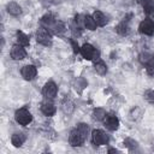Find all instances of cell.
<instances>
[{
	"label": "cell",
	"instance_id": "cell-8",
	"mask_svg": "<svg viewBox=\"0 0 154 154\" xmlns=\"http://www.w3.org/2000/svg\"><path fill=\"white\" fill-rule=\"evenodd\" d=\"M20 75L25 81H32L37 75V69L35 65H24L20 70Z\"/></svg>",
	"mask_w": 154,
	"mask_h": 154
},
{
	"label": "cell",
	"instance_id": "cell-10",
	"mask_svg": "<svg viewBox=\"0 0 154 154\" xmlns=\"http://www.w3.org/2000/svg\"><path fill=\"white\" fill-rule=\"evenodd\" d=\"M26 57V52L23 46L20 45H13L11 48V58L13 60H23Z\"/></svg>",
	"mask_w": 154,
	"mask_h": 154
},
{
	"label": "cell",
	"instance_id": "cell-24",
	"mask_svg": "<svg viewBox=\"0 0 154 154\" xmlns=\"http://www.w3.org/2000/svg\"><path fill=\"white\" fill-rule=\"evenodd\" d=\"M106 111L103 109V108H95L94 111H93V118L95 119V120H103L105 119V117H106Z\"/></svg>",
	"mask_w": 154,
	"mask_h": 154
},
{
	"label": "cell",
	"instance_id": "cell-29",
	"mask_svg": "<svg viewBox=\"0 0 154 154\" xmlns=\"http://www.w3.org/2000/svg\"><path fill=\"white\" fill-rule=\"evenodd\" d=\"M43 7H51L53 5V0H40Z\"/></svg>",
	"mask_w": 154,
	"mask_h": 154
},
{
	"label": "cell",
	"instance_id": "cell-20",
	"mask_svg": "<svg viewBox=\"0 0 154 154\" xmlns=\"http://www.w3.org/2000/svg\"><path fill=\"white\" fill-rule=\"evenodd\" d=\"M83 24H84L85 29L91 30V31L96 30V26H97V24H96V22L94 20L93 16H84V18H83Z\"/></svg>",
	"mask_w": 154,
	"mask_h": 154
},
{
	"label": "cell",
	"instance_id": "cell-7",
	"mask_svg": "<svg viewBox=\"0 0 154 154\" xmlns=\"http://www.w3.org/2000/svg\"><path fill=\"white\" fill-rule=\"evenodd\" d=\"M138 31L143 35H147V36H152L154 34V22L150 19V18H146L143 19L140 25H138Z\"/></svg>",
	"mask_w": 154,
	"mask_h": 154
},
{
	"label": "cell",
	"instance_id": "cell-25",
	"mask_svg": "<svg viewBox=\"0 0 154 154\" xmlns=\"http://www.w3.org/2000/svg\"><path fill=\"white\" fill-rule=\"evenodd\" d=\"M123 143H124V146H125L129 150H134V149H135V148H137V146H138V143H137L134 138H130V137L125 138Z\"/></svg>",
	"mask_w": 154,
	"mask_h": 154
},
{
	"label": "cell",
	"instance_id": "cell-9",
	"mask_svg": "<svg viewBox=\"0 0 154 154\" xmlns=\"http://www.w3.org/2000/svg\"><path fill=\"white\" fill-rule=\"evenodd\" d=\"M103 124L109 131H116L119 128V119L114 114H106L103 119Z\"/></svg>",
	"mask_w": 154,
	"mask_h": 154
},
{
	"label": "cell",
	"instance_id": "cell-17",
	"mask_svg": "<svg viewBox=\"0 0 154 154\" xmlns=\"http://www.w3.org/2000/svg\"><path fill=\"white\" fill-rule=\"evenodd\" d=\"M55 22H57V19H54V17H53L52 14H49V13L45 14V16L40 19L41 25L45 26V28H47V29H52V26L54 25Z\"/></svg>",
	"mask_w": 154,
	"mask_h": 154
},
{
	"label": "cell",
	"instance_id": "cell-15",
	"mask_svg": "<svg viewBox=\"0 0 154 154\" xmlns=\"http://www.w3.org/2000/svg\"><path fill=\"white\" fill-rule=\"evenodd\" d=\"M6 11H7L8 14H11V16H13V17H17V16H19V14L22 13V7H20L17 2L11 1V2H8V4L6 5Z\"/></svg>",
	"mask_w": 154,
	"mask_h": 154
},
{
	"label": "cell",
	"instance_id": "cell-22",
	"mask_svg": "<svg viewBox=\"0 0 154 154\" xmlns=\"http://www.w3.org/2000/svg\"><path fill=\"white\" fill-rule=\"evenodd\" d=\"M65 29H66L65 24H64L63 22H60V20H57V22L54 23V25L52 26L53 32L57 34V35H61V34H64V32H65Z\"/></svg>",
	"mask_w": 154,
	"mask_h": 154
},
{
	"label": "cell",
	"instance_id": "cell-23",
	"mask_svg": "<svg viewBox=\"0 0 154 154\" xmlns=\"http://www.w3.org/2000/svg\"><path fill=\"white\" fill-rule=\"evenodd\" d=\"M153 58H154V57H153L150 53H148V52H142V53L138 55V61L141 63V65L146 66Z\"/></svg>",
	"mask_w": 154,
	"mask_h": 154
},
{
	"label": "cell",
	"instance_id": "cell-28",
	"mask_svg": "<svg viewBox=\"0 0 154 154\" xmlns=\"http://www.w3.org/2000/svg\"><path fill=\"white\" fill-rule=\"evenodd\" d=\"M70 42H71V46H72V49H73V53L75 54H77V53H79V49H81V47L78 46V43L73 40V38H71L70 40Z\"/></svg>",
	"mask_w": 154,
	"mask_h": 154
},
{
	"label": "cell",
	"instance_id": "cell-5",
	"mask_svg": "<svg viewBox=\"0 0 154 154\" xmlns=\"http://www.w3.org/2000/svg\"><path fill=\"white\" fill-rule=\"evenodd\" d=\"M91 142L95 146H105V144H108L109 137L103 130L96 129V130H93L91 132Z\"/></svg>",
	"mask_w": 154,
	"mask_h": 154
},
{
	"label": "cell",
	"instance_id": "cell-27",
	"mask_svg": "<svg viewBox=\"0 0 154 154\" xmlns=\"http://www.w3.org/2000/svg\"><path fill=\"white\" fill-rule=\"evenodd\" d=\"M144 67H146V71H147V73H148L149 76H154V58H153Z\"/></svg>",
	"mask_w": 154,
	"mask_h": 154
},
{
	"label": "cell",
	"instance_id": "cell-3",
	"mask_svg": "<svg viewBox=\"0 0 154 154\" xmlns=\"http://www.w3.org/2000/svg\"><path fill=\"white\" fill-rule=\"evenodd\" d=\"M14 119L19 125L25 126L32 122V114L25 107H22L14 112Z\"/></svg>",
	"mask_w": 154,
	"mask_h": 154
},
{
	"label": "cell",
	"instance_id": "cell-18",
	"mask_svg": "<svg viewBox=\"0 0 154 154\" xmlns=\"http://www.w3.org/2000/svg\"><path fill=\"white\" fill-rule=\"evenodd\" d=\"M16 37H17V43L23 46V47H28L30 45V38L26 34H24L23 31H17L16 34Z\"/></svg>",
	"mask_w": 154,
	"mask_h": 154
},
{
	"label": "cell",
	"instance_id": "cell-11",
	"mask_svg": "<svg viewBox=\"0 0 154 154\" xmlns=\"http://www.w3.org/2000/svg\"><path fill=\"white\" fill-rule=\"evenodd\" d=\"M41 112H42L45 116H47V117H52V116L57 112V107L54 106L53 102H51L49 100L46 99V101H43V102L41 103Z\"/></svg>",
	"mask_w": 154,
	"mask_h": 154
},
{
	"label": "cell",
	"instance_id": "cell-12",
	"mask_svg": "<svg viewBox=\"0 0 154 154\" xmlns=\"http://www.w3.org/2000/svg\"><path fill=\"white\" fill-rule=\"evenodd\" d=\"M137 2L142 6L147 16L154 17V0H137Z\"/></svg>",
	"mask_w": 154,
	"mask_h": 154
},
{
	"label": "cell",
	"instance_id": "cell-14",
	"mask_svg": "<svg viewBox=\"0 0 154 154\" xmlns=\"http://www.w3.org/2000/svg\"><path fill=\"white\" fill-rule=\"evenodd\" d=\"M116 31L120 35V36H126L130 32V26H129V19H123L120 23H118V25L116 26Z\"/></svg>",
	"mask_w": 154,
	"mask_h": 154
},
{
	"label": "cell",
	"instance_id": "cell-26",
	"mask_svg": "<svg viewBox=\"0 0 154 154\" xmlns=\"http://www.w3.org/2000/svg\"><path fill=\"white\" fill-rule=\"evenodd\" d=\"M143 97L149 102V103H154V90L153 89H147L143 93Z\"/></svg>",
	"mask_w": 154,
	"mask_h": 154
},
{
	"label": "cell",
	"instance_id": "cell-1",
	"mask_svg": "<svg viewBox=\"0 0 154 154\" xmlns=\"http://www.w3.org/2000/svg\"><path fill=\"white\" fill-rule=\"evenodd\" d=\"M79 53L83 57V59H85V60H94V61H96V60L100 59V52L94 46H91L90 43H84L81 47Z\"/></svg>",
	"mask_w": 154,
	"mask_h": 154
},
{
	"label": "cell",
	"instance_id": "cell-13",
	"mask_svg": "<svg viewBox=\"0 0 154 154\" xmlns=\"http://www.w3.org/2000/svg\"><path fill=\"white\" fill-rule=\"evenodd\" d=\"M25 140H26V136H25L23 132H14V134H12V136H11V143H12V146L16 147V148L22 147V146L24 144Z\"/></svg>",
	"mask_w": 154,
	"mask_h": 154
},
{
	"label": "cell",
	"instance_id": "cell-4",
	"mask_svg": "<svg viewBox=\"0 0 154 154\" xmlns=\"http://www.w3.org/2000/svg\"><path fill=\"white\" fill-rule=\"evenodd\" d=\"M36 41H37V43H40L42 46H46V47L52 45V35L49 34L47 28L41 25L37 29V31H36Z\"/></svg>",
	"mask_w": 154,
	"mask_h": 154
},
{
	"label": "cell",
	"instance_id": "cell-30",
	"mask_svg": "<svg viewBox=\"0 0 154 154\" xmlns=\"http://www.w3.org/2000/svg\"><path fill=\"white\" fill-rule=\"evenodd\" d=\"M108 153H119L118 149H114V148H109L108 149Z\"/></svg>",
	"mask_w": 154,
	"mask_h": 154
},
{
	"label": "cell",
	"instance_id": "cell-21",
	"mask_svg": "<svg viewBox=\"0 0 154 154\" xmlns=\"http://www.w3.org/2000/svg\"><path fill=\"white\" fill-rule=\"evenodd\" d=\"M61 111L65 113V114H71L73 111H75V103L71 101V100H64L61 102Z\"/></svg>",
	"mask_w": 154,
	"mask_h": 154
},
{
	"label": "cell",
	"instance_id": "cell-6",
	"mask_svg": "<svg viewBox=\"0 0 154 154\" xmlns=\"http://www.w3.org/2000/svg\"><path fill=\"white\" fill-rule=\"evenodd\" d=\"M57 93H58V87L57 84L53 82V81H49L47 82L43 88H42V95L45 96V99L47 100H52L57 96Z\"/></svg>",
	"mask_w": 154,
	"mask_h": 154
},
{
	"label": "cell",
	"instance_id": "cell-16",
	"mask_svg": "<svg viewBox=\"0 0 154 154\" xmlns=\"http://www.w3.org/2000/svg\"><path fill=\"white\" fill-rule=\"evenodd\" d=\"M93 18H94V20L96 22L97 26H105V25L108 23L107 16H106L103 12H101V11H95V12L93 13Z\"/></svg>",
	"mask_w": 154,
	"mask_h": 154
},
{
	"label": "cell",
	"instance_id": "cell-2",
	"mask_svg": "<svg viewBox=\"0 0 154 154\" xmlns=\"http://www.w3.org/2000/svg\"><path fill=\"white\" fill-rule=\"evenodd\" d=\"M87 135H84L77 126L75 129L71 130L70 135H69V143L71 147H81L83 146V143L87 140Z\"/></svg>",
	"mask_w": 154,
	"mask_h": 154
},
{
	"label": "cell",
	"instance_id": "cell-19",
	"mask_svg": "<svg viewBox=\"0 0 154 154\" xmlns=\"http://www.w3.org/2000/svg\"><path fill=\"white\" fill-rule=\"evenodd\" d=\"M94 69H95V71H96V73H99V75H101V76H103V75H106L107 73V65H106V63L105 61H102V60H96V61H94Z\"/></svg>",
	"mask_w": 154,
	"mask_h": 154
}]
</instances>
